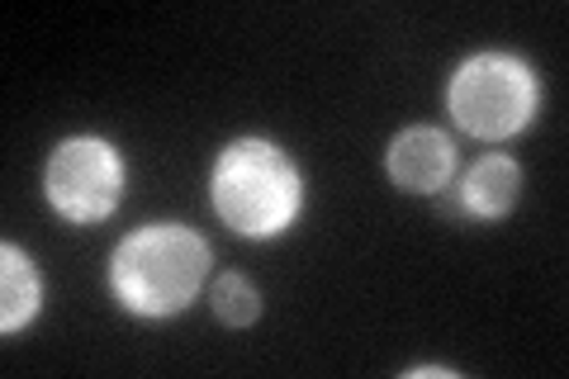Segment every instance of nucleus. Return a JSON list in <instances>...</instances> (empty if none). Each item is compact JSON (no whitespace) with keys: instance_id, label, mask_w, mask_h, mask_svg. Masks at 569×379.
<instances>
[{"instance_id":"obj_1","label":"nucleus","mask_w":569,"mask_h":379,"mask_svg":"<svg viewBox=\"0 0 569 379\" xmlns=\"http://www.w3.org/2000/svg\"><path fill=\"white\" fill-rule=\"evenodd\" d=\"M204 270H209V247L200 242V232L181 223H152L133 232L129 242H119L110 280L129 313L171 318L194 299V290L204 285Z\"/></svg>"},{"instance_id":"obj_4","label":"nucleus","mask_w":569,"mask_h":379,"mask_svg":"<svg viewBox=\"0 0 569 379\" xmlns=\"http://www.w3.org/2000/svg\"><path fill=\"white\" fill-rule=\"evenodd\" d=\"M119 190H123V161L100 138H71L48 161V200L71 223L110 219Z\"/></svg>"},{"instance_id":"obj_3","label":"nucleus","mask_w":569,"mask_h":379,"mask_svg":"<svg viewBox=\"0 0 569 379\" xmlns=\"http://www.w3.org/2000/svg\"><path fill=\"white\" fill-rule=\"evenodd\" d=\"M537 110V81L508 52H479L451 77V114L475 138H508Z\"/></svg>"},{"instance_id":"obj_2","label":"nucleus","mask_w":569,"mask_h":379,"mask_svg":"<svg viewBox=\"0 0 569 379\" xmlns=\"http://www.w3.org/2000/svg\"><path fill=\"white\" fill-rule=\"evenodd\" d=\"M213 209L242 238H271L299 213V171L261 138L233 142L213 167Z\"/></svg>"},{"instance_id":"obj_6","label":"nucleus","mask_w":569,"mask_h":379,"mask_svg":"<svg viewBox=\"0 0 569 379\" xmlns=\"http://www.w3.org/2000/svg\"><path fill=\"white\" fill-rule=\"evenodd\" d=\"M518 190H522V171L512 157H485L475 161L466 186H460V205L475 219H498V213H508L518 205Z\"/></svg>"},{"instance_id":"obj_9","label":"nucleus","mask_w":569,"mask_h":379,"mask_svg":"<svg viewBox=\"0 0 569 379\" xmlns=\"http://www.w3.org/2000/svg\"><path fill=\"white\" fill-rule=\"evenodd\" d=\"M437 209L447 213V219H460V213H466V205H460L451 190H437Z\"/></svg>"},{"instance_id":"obj_8","label":"nucleus","mask_w":569,"mask_h":379,"mask_svg":"<svg viewBox=\"0 0 569 379\" xmlns=\"http://www.w3.org/2000/svg\"><path fill=\"white\" fill-rule=\"evenodd\" d=\"M213 313H219L228 328H247L261 313L257 290L247 285V276H219L213 280Z\"/></svg>"},{"instance_id":"obj_5","label":"nucleus","mask_w":569,"mask_h":379,"mask_svg":"<svg viewBox=\"0 0 569 379\" xmlns=\"http://www.w3.org/2000/svg\"><path fill=\"white\" fill-rule=\"evenodd\" d=\"M456 171L451 138L437 129H408L389 142V176L413 195H437L447 190V180Z\"/></svg>"},{"instance_id":"obj_7","label":"nucleus","mask_w":569,"mask_h":379,"mask_svg":"<svg viewBox=\"0 0 569 379\" xmlns=\"http://www.w3.org/2000/svg\"><path fill=\"white\" fill-rule=\"evenodd\" d=\"M0 261H6V270H0V280H6V309H0V328L6 332H20L24 322L39 313V276L29 270V261L20 257V247H0Z\"/></svg>"},{"instance_id":"obj_10","label":"nucleus","mask_w":569,"mask_h":379,"mask_svg":"<svg viewBox=\"0 0 569 379\" xmlns=\"http://www.w3.org/2000/svg\"><path fill=\"white\" fill-rule=\"evenodd\" d=\"M413 379H427V375H437V379H451V370H432V366H418V370H408Z\"/></svg>"}]
</instances>
